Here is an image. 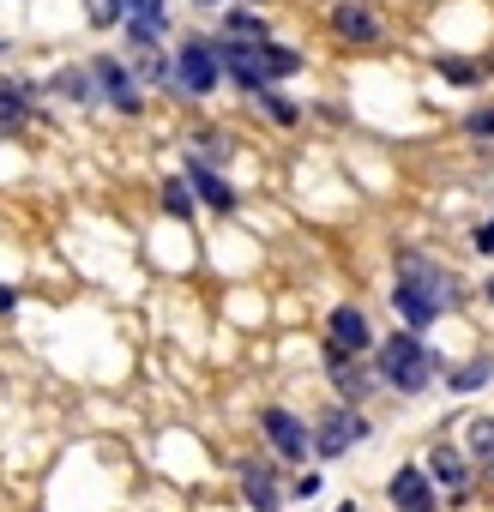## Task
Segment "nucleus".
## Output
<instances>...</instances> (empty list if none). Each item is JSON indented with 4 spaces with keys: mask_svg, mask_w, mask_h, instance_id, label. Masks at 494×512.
Segmentation results:
<instances>
[{
    "mask_svg": "<svg viewBox=\"0 0 494 512\" xmlns=\"http://www.w3.org/2000/svg\"><path fill=\"white\" fill-rule=\"evenodd\" d=\"M392 308H398L410 326H434V320L452 308V278H446L434 260H422V253H404V260H398Z\"/></svg>",
    "mask_w": 494,
    "mask_h": 512,
    "instance_id": "obj_1",
    "label": "nucleus"
},
{
    "mask_svg": "<svg viewBox=\"0 0 494 512\" xmlns=\"http://www.w3.org/2000/svg\"><path fill=\"white\" fill-rule=\"evenodd\" d=\"M428 374H434V356H428V344H422L416 332H398V338L380 344V380H386V386H398V392H422Z\"/></svg>",
    "mask_w": 494,
    "mask_h": 512,
    "instance_id": "obj_2",
    "label": "nucleus"
},
{
    "mask_svg": "<svg viewBox=\"0 0 494 512\" xmlns=\"http://www.w3.org/2000/svg\"><path fill=\"white\" fill-rule=\"evenodd\" d=\"M175 79H181V91H187V97H205V91H211V85L223 79L217 43H205V37L181 43V55H175Z\"/></svg>",
    "mask_w": 494,
    "mask_h": 512,
    "instance_id": "obj_3",
    "label": "nucleus"
},
{
    "mask_svg": "<svg viewBox=\"0 0 494 512\" xmlns=\"http://www.w3.org/2000/svg\"><path fill=\"white\" fill-rule=\"evenodd\" d=\"M362 434H368V422H362L356 410H326V422H320V434H308V446H314L320 458H338V452H350Z\"/></svg>",
    "mask_w": 494,
    "mask_h": 512,
    "instance_id": "obj_4",
    "label": "nucleus"
},
{
    "mask_svg": "<svg viewBox=\"0 0 494 512\" xmlns=\"http://www.w3.org/2000/svg\"><path fill=\"white\" fill-rule=\"evenodd\" d=\"M392 500H398V512H434V482H428V470H416V464H404L392 482Z\"/></svg>",
    "mask_w": 494,
    "mask_h": 512,
    "instance_id": "obj_5",
    "label": "nucleus"
},
{
    "mask_svg": "<svg viewBox=\"0 0 494 512\" xmlns=\"http://www.w3.org/2000/svg\"><path fill=\"white\" fill-rule=\"evenodd\" d=\"M260 428L272 434V446H278L284 458H302V452H308V428H302V416H290V410L272 404V410L260 416Z\"/></svg>",
    "mask_w": 494,
    "mask_h": 512,
    "instance_id": "obj_6",
    "label": "nucleus"
},
{
    "mask_svg": "<svg viewBox=\"0 0 494 512\" xmlns=\"http://www.w3.org/2000/svg\"><path fill=\"white\" fill-rule=\"evenodd\" d=\"M368 344H374L368 320H362L356 308H332V350H338V356H362Z\"/></svg>",
    "mask_w": 494,
    "mask_h": 512,
    "instance_id": "obj_7",
    "label": "nucleus"
},
{
    "mask_svg": "<svg viewBox=\"0 0 494 512\" xmlns=\"http://www.w3.org/2000/svg\"><path fill=\"white\" fill-rule=\"evenodd\" d=\"M241 494H247V506H254V512H278V506H284L278 476H272L266 464H241Z\"/></svg>",
    "mask_w": 494,
    "mask_h": 512,
    "instance_id": "obj_8",
    "label": "nucleus"
},
{
    "mask_svg": "<svg viewBox=\"0 0 494 512\" xmlns=\"http://www.w3.org/2000/svg\"><path fill=\"white\" fill-rule=\"evenodd\" d=\"M332 31L350 37V43H374L380 37V19L362 7V0H344V7H332Z\"/></svg>",
    "mask_w": 494,
    "mask_h": 512,
    "instance_id": "obj_9",
    "label": "nucleus"
},
{
    "mask_svg": "<svg viewBox=\"0 0 494 512\" xmlns=\"http://www.w3.org/2000/svg\"><path fill=\"white\" fill-rule=\"evenodd\" d=\"M97 85H103V97H109L121 115H139V85H133L115 61H97Z\"/></svg>",
    "mask_w": 494,
    "mask_h": 512,
    "instance_id": "obj_10",
    "label": "nucleus"
},
{
    "mask_svg": "<svg viewBox=\"0 0 494 512\" xmlns=\"http://www.w3.org/2000/svg\"><path fill=\"white\" fill-rule=\"evenodd\" d=\"M187 193H193V199H205L211 211H229V205H235L229 181H217V175L205 169V157H199V163H187Z\"/></svg>",
    "mask_w": 494,
    "mask_h": 512,
    "instance_id": "obj_11",
    "label": "nucleus"
},
{
    "mask_svg": "<svg viewBox=\"0 0 494 512\" xmlns=\"http://www.w3.org/2000/svg\"><path fill=\"white\" fill-rule=\"evenodd\" d=\"M127 13H133V43L151 49L163 37V0H127Z\"/></svg>",
    "mask_w": 494,
    "mask_h": 512,
    "instance_id": "obj_12",
    "label": "nucleus"
},
{
    "mask_svg": "<svg viewBox=\"0 0 494 512\" xmlns=\"http://www.w3.org/2000/svg\"><path fill=\"white\" fill-rule=\"evenodd\" d=\"M428 476H434V482H446V488H464V458H458L452 446H434V458H428Z\"/></svg>",
    "mask_w": 494,
    "mask_h": 512,
    "instance_id": "obj_13",
    "label": "nucleus"
},
{
    "mask_svg": "<svg viewBox=\"0 0 494 512\" xmlns=\"http://www.w3.org/2000/svg\"><path fill=\"white\" fill-rule=\"evenodd\" d=\"M332 386H338L344 398H362V392H368V374H362L356 362H344V356L332 350Z\"/></svg>",
    "mask_w": 494,
    "mask_h": 512,
    "instance_id": "obj_14",
    "label": "nucleus"
},
{
    "mask_svg": "<svg viewBox=\"0 0 494 512\" xmlns=\"http://www.w3.org/2000/svg\"><path fill=\"white\" fill-rule=\"evenodd\" d=\"M470 452L482 458V470H488V482H494V416H482V422L470 428Z\"/></svg>",
    "mask_w": 494,
    "mask_h": 512,
    "instance_id": "obj_15",
    "label": "nucleus"
},
{
    "mask_svg": "<svg viewBox=\"0 0 494 512\" xmlns=\"http://www.w3.org/2000/svg\"><path fill=\"white\" fill-rule=\"evenodd\" d=\"M223 31H229V43H260V37H266V19H260V13H229Z\"/></svg>",
    "mask_w": 494,
    "mask_h": 512,
    "instance_id": "obj_16",
    "label": "nucleus"
},
{
    "mask_svg": "<svg viewBox=\"0 0 494 512\" xmlns=\"http://www.w3.org/2000/svg\"><path fill=\"white\" fill-rule=\"evenodd\" d=\"M25 109H31L25 85H0V121H25Z\"/></svg>",
    "mask_w": 494,
    "mask_h": 512,
    "instance_id": "obj_17",
    "label": "nucleus"
},
{
    "mask_svg": "<svg viewBox=\"0 0 494 512\" xmlns=\"http://www.w3.org/2000/svg\"><path fill=\"white\" fill-rule=\"evenodd\" d=\"M85 19L91 25H121L127 19V0H85Z\"/></svg>",
    "mask_w": 494,
    "mask_h": 512,
    "instance_id": "obj_18",
    "label": "nucleus"
},
{
    "mask_svg": "<svg viewBox=\"0 0 494 512\" xmlns=\"http://www.w3.org/2000/svg\"><path fill=\"white\" fill-rule=\"evenodd\" d=\"M266 67H272V79H290V73L302 67V55H296V49H278V43H266Z\"/></svg>",
    "mask_w": 494,
    "mask_h": 512,
    "instance_id": "obj_19",
    "label": "nucleus"
},
{
    "mask_svg": "<svg viewBox=\"0 0 494 512\" xmlns=\"http://www.w3.org/2000/svg\"><path fill=\"white\" fill-rule=\"evenodd\" d=\"M163 211H169V217H187V211H193V193H187V181H169V187H163Z\"/></svg>",
    "mask_w": 494,
    "mask_h": 512,
    "instance_id": "obj_20",
    "label": "nucleus"
},
{
    "mask_svg": "<svg viewBox=\"0 0 494 512\" xmlns=\"http://www.w3.org/2000/svg\"><path fill=\"white\" fill-rule=\"evenodd\" d=\"M488 374H494V362H470L464 374H452V392H476V386H482Z\"/></svg>",
    "mask_w": 494,
    "mask_h": 512,
    "instance_id": "obj_21",
    "label": "nucleus"
},
{
    "mask_svg": "<svg viewBox=\"0 0 494 512\" xmlns=\"http://www.w3.org/2000/svg\"><path fill=\"white\" fill-rule=\"evenodd\" d=\"M434 67H440V73H446L452 85H476V67H470V61H446V55H440Z\"/></svg>",
    "mask_w": 494,
    "mask_h": 512,
    "instance_id": "obj_22",
    "label": "nucleus"
},
{
    "mask_svg": "<svg viewBox=\"0 0 494 512\" xmlns=\"http://www.w3.org/2000/svg\"><path fill=\"white\" fill-rule=\"evenodd\" d=\"M254 97H266V109H272V121H284V127L296 121V103H284V97H278L272 85H266V91H254Z\"/></svg>",
    "mask_w": 494,
    "mask_h": 512,
    "instance_id": "obj_23",
    "label": "nucleus"
},
{
    "mask_svg": "<svg viewBox=\"0 0 494 512\" xmlns=\"http://www.w3.org/2000/svg\"><path fill=\"white\" fill-rule=\"evenodd\" d=\"M193 145H199V151H205L211 163H223V157H229V139H223V133H199Z\"/></svg>",
    "mask_w": 494,
    "mask_h": 512,
    "instance_id": "obj_24",
    "label": "nucleus"
},
{
    "mask_svg": "<svg viewBox=\"0 0 494 512\" xmlns=\"http://www.w3.org/2000/svg\"><path fill=\"white\" fill-rule=\"evenodd\" d=\"M139 79H169V61L145 49V55H139Z\"/></svg>",
    "mask_w": 494,
    "mask_h": 512,
    "instance_id": "obj_25",
    "label": "nucleus"
},
{
    "mask_svg": "<svg viewBox=\"0 0 494 512\" xmlns=\"http://www.w3.org/2000/svg\"><path fill=\"white\" fill-rule=\"evenodd\" d=\"M61 91H73V97H91V79H85V73H67V79H61Z\"/></svg>",
    "mask_w": 494,
    "mask_h": 512,
    "instance_id": "obj_26",
    "label": "nucleus"
},
{
    "mask_svg": "<svg viewBox=\"0 0 494 512\" xmlns=\"http://www.w3.org/2000/svg\"><path fill=\"white\" fill-rule=\"evenodd\" d=\"M470 133H482V139H488V133H494V109H476V115H470Z\"/></svg>",
    "mask_w": 494,
    "mask_h": 512,
    "instance_id": "obj_27",
    "label": "nucleus"
},
{
    "mask_svg": "<svg viewBox=\"0 0 494 512\" xmlns=\"http://www.w3.org/2000/svg\"><path fill=\"white\" fill-rule=\"evenodd\" d=\"M290 488H296V494H302V500H314V494H320V476H314V470H308V476H302V482H290Z\"/></svg>",
    "mask_w": 494,
    "mask_h": 512,
    "instance_id": "obj_28",
    "label": "nucleus"
},
{
    "mask_svg": "<svg viewBox=\"0 0 494 512\" xmlns=\"http://www.w3.org/2000/svg\"><path fill=\"white\" fill-rule=\"evenodd\" d=\"M476 247H482V253H494V217H488V223L476 229Z\"/></svg>",
    "mask_w": 494,
    "mask_h": 512,
    "instance_id": "obj_29",
    "label": "nucleus"
},
{
    "mask_svg": "<svg viewBox=\"0 0 494 512\" xmlns=\"http://www.w3.org/2000/svg\"><path fill=\"white\" fill-rule=\"evenodd\" d=\"M13 302H19V290H7V284H0V314H7Z\"/></svg>",
    "mask_w": 494,
    "mask_h": 512,
    "instance_id": "obj_30",
    "label": "nucleus"
},
{
    "mask_svg": "<svg viewBox=\"0 0 494 512\" xmlns=\"http://www.w3.org/2000/svg\"><path fill=\"white\" fill-rule=\"evenodd\" d=\"M338 512H356V500H344V506H338Z\"/></svg>",
    "mask_w": 494,
    "mask_h": 512,
    "instance_id": "obj_31",
    "label": "nucleus"
},
{
    "mask_svg": "<svg viewBox=\"0 0 494 512\" xmlns=\"http://www.w3.org/2000/svg\"><path fill=\"white\" fill-rule=\"evenodd\" d=\"M199 7H217V0H199Z\"/></svg>",
    "mask_w": 494,
    "mask_h": 512,
    "instance_id": "obj_32",
    "label": "nucleus"
},
{
    "mask_svg": "<svg viewBox=\"0 0 494 512\" xmlns=\"http://www.w3.org/2000/svg\"><path fill=\"white\" fill-rule=\"evenodd\" d=\"M488 302H494V284H488Z\"/></svg>",
    "mask_w": 494,
    "mask_h": 512,
    "instance_id": "obj_33",
    "label": "nucleus"
}]
</instances>
